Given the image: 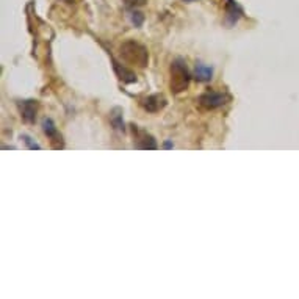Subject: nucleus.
I'll use <instances>...</instances> for the list:
<instances>
[{
  "instance_id": "nucleus-6",
  "label": "nucleus",
  "mask_w": 299,
  "mask_h": 299,
  "mask_svg": "<svg viewBox=\"0 0 299 299\" xmlns=\"http://www.w3.org/2000/svg\"><path fill=\"white\" fill-rule=\"evenodd\" d=\"M19 108L22 111V118L27 122H33L36 118V100H22L19 102Z\"/></svg>"
},
{
  "instance_id": "nucleus-9",
  "label": "nucleus",
  "mask_w": 299,
  "mask_h": 299,
  "mask_svg": "<svg viewBox=\"0 0 299 299\" xmlns=\"http://www.w3.org/2000/svg\"><path fill=\"white\" fill-rule=\"evenodd\" d=\"M226 11H227V19L230 24H235L238 21V18L243 15V10L240 8V5L235 2V0H227Z\"/></svg>"
},
{
  "instance_id": "nucleus-10",
  "label": "nucleus",
  "mask_w": 299,
  "mask_h": 299,
  "mask_svg": "<svg viewBox=\"0 0 299 299\" xmlns=\"http://www.w3.org/2000/svg\"><path fill=\"white\" fill-rule=\"evenodd\" d=\"M110 121L113 124L114 128H118V130H122L124 132V121H122V110L119 107H116L111 110L110 113Z\"/></svg>"
},
{
  "instance_id": "nucleus-5",
  "label": "nucleus",
  "mask_w": 299,
  "mask_h": 299,
  "mask_svg": "<svg viewBox=\"0 0 299 299\" xmlns=\"http://www.w3.org/2000/svg\"><path fill=\"white\" fill-rule=\"evenodd\" d=\"M141 105H142V108H144L146 111L157 113V111H160L162 108H165V105H166V99H165L163 96H159V94L149 96V97H146V99H142V100H141Z\"/></svg>"
},
{
  "instance_id": "nucleus-15",
  "label": "nucleus",
  "mask_w": 299,
  "mask_h": 299,
  "mask_svg": "<svg viewBox=\"0 0 299 299\" xmlns=\"http://www.w3.org/2000/svg\"><path fill=\"white\" fill-rule=\"evenodd\" d=\"M163 147H165V149H173V142H171V141H166L165 144H163Z\"/></svg>"
},
{
  "instance_id": "nucleus-7",
  "label": "nucleus",
  "mask_w": 299,
  "mask_h": 299,
  "mask_svg": "<svg viewBox=\"0 0 299 299\" xmlns=\"http://www.w3.org/2000/svg\"><path fill=\"white\" fill-rule=\"evenodd\" d=\"M194 79L198 82H210L213 79V68L198 63L196 68H194Z\"/></svg>"
},
{
  "instance_id": "nucleus-4",
  "label": "nucleus",
  "mask_w": 299,
  "mask_h": 299,
  "mask_svg": "<svg viewBox=\"0 0 299 299\" xmlns=\"http://www.w3.org/2000/svg\"><path fill=\"white\" fill-rule=\"evenodd\" d=\"M130 127H132V132H133V136H135V146L138 149H152V151H155L159 147L157 141L154 139L152 135H149L147 132H144V130H139L138 125H135V124H132Z\"/></svg>"
},
{
  "instance_id": "nucleus-12",
  "label": "nucleus",
  "mask_w": 299,
  "mask_h": 299,
  "mask_svg": "<svg viewBox=\"0 0 299 299\" xmlns=\"http://www.w3.org/2000/svg\"><path fill=\"white\" fill-rule=\"evenodd\" d=\"M130 19L135 24V27H141L142 22H144V16H142V13L139 11H133L132 15H130Z\"/></svg>"
},
{
  "instance_id": "nucleus-8",
  "label": "nucleus",
  "mask_w": 299,
  "mask_h": 299,
  "mask_svg": "<svg viewBox=\"0 0 299 299\" xmlns=\"http://www.w3.org/2000/svg\"><path fill=\"white\" fill-rule=\"evenodd\" d=\"M113 66H114L116 74H118V77H119V79H121L124 83H133V82H136V75H135L132 71H128L127 68L121 66V64H119L118 61L113 60Z\"/></svg>"
},
{
  "instance_id": "nucleus-3",
  "label": "nucleus",
  "mask_w": 299,
  "mask_h": 299,
  "mask_svg": "<svg viewBox=\"0 0 299 299\" xmlns=\"http://www.w3.org/2000/svg\"><path fill=\"white\" fill-rule=\"evenodd\" d=\"M229 96L226 93H216V91H209V93H205L199 97V103L202 107L213 110V108H219L226 105L229 102Z\"/></svg>"
},
{
  "instance_id": "nucleus-11",
  "label": "nucleus",
  "mask_w": 299,
  "mask_h": 299,
  "mask_svg": "<svg viewBox=\"0 0 299 299\" xmlns=\"http://www.w3.org/2000/svg\"><path fill=\"white\" fill-rule=\"evenodd\" d=\"M43 130H44V133H46L49 138H52V141H55V139L61 138V136L58 135V132H57V128H55V124L52 122V119H44V121H43Z\"/></svg>"
},
{
  "instance_id": "nucleus-14",
  "label": "nucleus",
  "mask_w": 299,
  "mask_h": 299,
  "mask_svg": "<svg viewBox=\"0 0 299 299\" xmlns=\"http://www.w3.org/2000/svg\"><path fill=\"white\" fill-rule=\"evenodd\" d=\"M124 2L128 7H142V5H146V0H124Z\"/></svg>"
},
{
  "instance_id": "nucleus-16",
  "label": "nucleus",
  "mask_w": 299,
  "mask_h": 299,
  "mask_svg": "<svg viewBox=\"0 0 299 299\" xmlns=\"http://www.w3.org/2000/svg\"><path fill=\"white\" fill-rule=\"evenodd\" d=\"M185 2H194V0H185Z\"/></svg>"
},
{
  "instance_id": "nucleus-1",
  "label": "nucleus",
  "mask_w": 299,
  "mask_h": 299,
  "mask_svg": "<svg viewBox=\"0 0 299 299\" xmlns=\"http://www.w3.org/2000/svg\"><path fill=\"white\" fill-rule=\"evenodd\" d=\"M119 54L122 60L128 64H133V66H139V68L147 66V61H149L147 49L135 41H125L119 47Z\"/></svg>"
},
{
  "instance_id": "nucleus-13",
  "label": "nucleus",
  "mask_w": 299,
  "mask_h": 299,
  "mask_svg": "<svg viewBox=\"0 0 299 299\" xmlns=\"http://www.w3.org/2000/svg\"><path fill=\"white\" fill-rule=\"evenodd\" d=\"M22 139L25 141V144L29 146V149H41V146L38 144V142H33L29 135H22Z\"/></svg>"
},
{
  "instance_id": "nucleus-2",
  "label": "nucleus",
  "mask_w": 299,
  "mask_h": 299,
  "mask_svg": "<svg viewBox=\"0 0 299 299\" xmlns=\"http://www.w3.org/2000/svg\"><path fill=\"white\" fill-rule=\"evenodd\" d=\"M190 80H191V75L188 72L185 60L176 58L171 64V82H170L171 91L176 94L182 93V91H185L188 88Z\"/></svg>"
}]
</instances>
